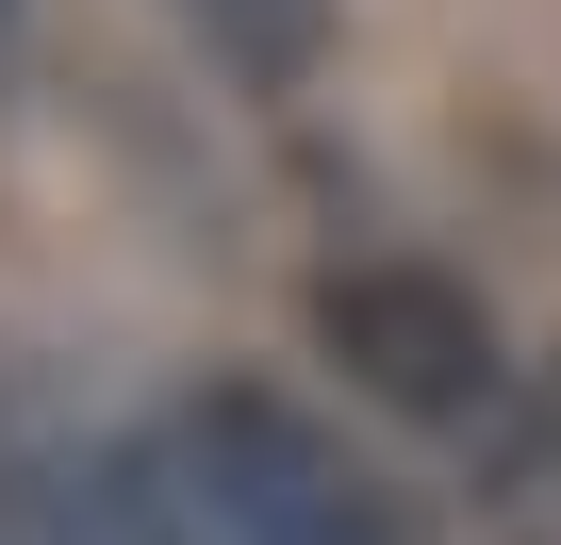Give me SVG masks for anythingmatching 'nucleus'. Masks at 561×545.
I'll list each match as a JSON object with an SVG mask.
<instances>
[{
    "label": "nucleus",
    "mask_w": 561,
    "mask_h": 545,
    "mask_svg": "<svg viewBox=\"0 0 561 545\" xmlns=\"http://www.w3.org/2000/svg\"><path fill=\"white\" fill-rule=\"evenodd\" d=\"M314 364L364 413H397V430H495V397H512L495 298L462 264H413V248H364V264L314 282Z\"/></svg>",
    "instance_id": "1"
},
{
    "label": "nucleus",
    "mask_w": 561,
    "mask_h": 545,
    "mask_svg": "<svg viewBox=\"0 0 561 545\" xmlns=\"http://www.w3.org/2000/svg\"><path fill=\"white\" fill-rule=\"evenodd\" d=\"M165 479H182L198 545H397V512L347 463V430H314L298 397H264V381L182 397L165 413Z\"/></svg>",
    "instance_id": "2"
},
{
    "label": "nucleus",
    "mask_w": 561,
    "mask_h": 545,
    "mask_svg": "<svg viewBox=\"0 0 561 545\" xmlns=\"http://www.w3.org/2000/svg\"><path fill=\"white\" fill-rule=\"evenodd\" d=\"M0 545H198V512H182V479H165V430L0 463Z\"/></svg>",
    "instance_id": "3"
},
{
    "label": "nucleus",
    "mask_w": 561,
    "mask_h": 545,
    "mask_svg": "<svg viewBox=\"0 0 561 545\" xmlns=\"http://www.w3.org/2000/svg\"><path fill=\"white\" fill-rule=\"evenodd\" d=\"M165 18H182L248 100H298V83L331 67V0H165Z\"/></svg>",
    "instance_id": "4"
},
{
    "label": "nucleus",
    "mask_w": 561,
    "mask_h": 545,
    "mask_svg": "<svg viewBox=\"0 0 561 545\" xmlns=\"http://www.w3.org/2000/svg\"><path fill=\"white\" fill-rule=\"evenodd\" d=\"M18 34H34V0H0V67H18Z\"/></svg>",
    "instance_id": "5"
}]
</instances>
